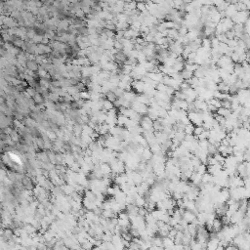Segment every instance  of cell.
Instances as JSON below:
<instances>
[{"label": "cell", "instance_id": "6da1fadb", "mask_svg": "<svg viewBox=\"0 0 250 250\" xmlns=\"http://www.w3.org/2000/svg\"><path fill=\"white\" fill-rule=\"evenodd\" d=\"M114 59H115V62H123L127 60V55L124 53V51H117L115 54H114Z\"/></svg>", "mask_w": 250, "mask_h": 250}, {"label": "cell", "instance_id": "7a4b0ae2", "mask_svg": "<svg viewBox=\"0 0 250 250\" xmlns=\"http://www.w3.org/2000/svg\"><path fill=\"white\" fill-rule=\"evenodd\" d=\"M229 84H227L224 81H221L217 84V91H219L220 93H224V94H228L229 92Z\"/></svg>", "mask_w": 250, "mask_h": 250}, {"label": "cell", "instance_id": "3957f363", "mask_svg": "<svg viewBox=\"0 0 250 250\" xmlns=\"http://www.w3.org/2000/svg\"><path fill=\"white\" fill-rule=\"evenodd\" d=\"M180 73H181V76H182L184 81H188V80H190L192 77H193V72H192L190 71H187V70H185V68Z\"/></svg>", "mask_w": 250, "mask_h": 250}, {"label": "cell", "instance_id": "277c9868", "mask_svg": "<svg viewBox=\"0 0 250 250\" xmlns=\"http://www.w3.org/2000/svg\"><path fill=\"white\" fill-rule=\"evenodd\" d=\"M105 96H106V100H108V101L110 102V103H114V102H115L116 100H117L116 95L112 91H109L108 93H106Z\"/></svg>", "mask_w": 250, "mask_h": 250}, {"label": "cell", "instance_id": "5b68a950", "mask_svg": "<svg viewBox=\"0 0 250 250\" xmlns=\"http://www.w3.org/2000/svg\"><path fill=\"white\" fill-rule=\"evenodd\" d=\"M44 98L42 97L41 94L39 93H36L35 95L32 97V101L36 104V105H42L43 103H44Z\"/></svg>", "mask_w": 250, "mask_h": 250}, {"label": "cell", "instance_id": "8992f818", "mask_svg": "<svg viewBox=\"0 0 250 250\" xmlns=\"http://www.w3.org/2000/svg\"><path fill=\"white\" fill-rule=\"evenodd\" d=\"M103 110H105L106 111H109V110H112L114 109V104L112 103H110V102H109L108 100H105L104 101V103H103Z\"/></svg>", "mask_w": 250, "mask_h": 250}, {"label": "cell", "instance_id": "52a82bcc", "mask_svg": "<svg viewBox=\"0 0 250 250\" xmlns=\"http://www.w3.org/2000/svg\"><path fill=\"white\" fill-rule=\"evenodd\" d=\"M193 129H195V126H193L192 123H190L185 127L184 132H185L186 135H192L193 134Z\"/></svg>", "mask_w": 250, "mask_h": 250}, {"label": "cell", "instance_id": "ba28073f", "mask_svg": "<svg viewBox=\"0 0 250 250\" xmlns=\"http://www.w3.org/2000/svg\"><path fill=\"white\" fill-rule=\"evenodd\" d=\"M136 10H138L140 13H142V12H144V11H146L147 10V7H146L145 2H137Z\"/></svg>", "mask_w": 250, "mask_h": 250}, {"label": "cell", "instance_id": "9c48e42d", "mask_svg": "<svg viewBox=\"0 0 250 250\" xmlns=\"http://www.w3.org/2000/svg\"><path fill=\"white\" fill-rule=\"evenodd\" d=\"M203 131H204V128L202 126H195V129H193V134L192 135H195V136H199L201 133H203Z\"/></svg>", "mask_w": 250, "mask_h": 250}, {"label": "cell", "instance_id": "30bf717a", "mask_svg": "<svg viewBox=\"0 0 250 250\" xmlns=\"http://www.w3.org/2000/svg\"><path fill=\"white\" fill-rule=\"evenodd\" d=\"M73 133L75 135H80L82 133V125H79V124H75L73 126Z\"/></svg>", "mask_w": 250, "mask_h": 250}]
</instances>
